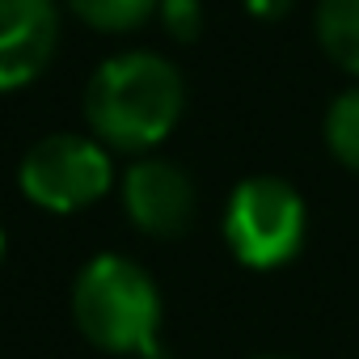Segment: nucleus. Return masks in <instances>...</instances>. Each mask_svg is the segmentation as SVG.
Segmentation results:
<instances>
[{
	"label": "nucleus",
	"instance_id": "4",
	"mask_svg": "<svg viewBox=\"0 0 359 359\" xmlns=\"http://www.w3.org/2000/svg\"><path fill=\"white\" fill-rule=\"evenodd\" d=\"M110 177H114L110 152L85 135L39 140L18 169L26 199L47 212H81V208L97 203L110 191Z\"/></svg>",
	"mask_w": 359,
	"mask_h": 359
},
{
	"label": "nucleus",
	"instance_id": "10",
	"mask_svg": "<svg viewBox=\"0 0 359 359\" xmlns=\"http://www.w3.org/2000/svg\"><path fill=\"white\" fill-rule=\"evenodd\" d=\"M161 22H165V30L177 39V43H191V39H199V30H203V5L199 0H161Z\"/></svg>",
	"mask_w": 359,
	"mask_h": 359
},
{
	"label": "nucleus",
	"instance_id": "6",
	"mask_svg": "<svg viewBox=\"0 0 359 359\" xmlns=\"http://www.w3.org/2000/svg\"><path fill=\"white\" fill-rule=\"evenodd\" d=\"M51 0H0V93L30 85L55 51Z\"/></svg>",
	"mask_w": 359,
	"mask_h": 359
},
{
	"label": "nucleus",
	"instance_id": "8",
	"mask_svg": "<svg viewBox=\"0 0 359 359\" xmlns=\"http://www.w3.org/2000/svg\"><path fill=\"white\" fill-rule=\"evenodd\" d=\"M68 5L76 18H85L97 30H131L152 9H161V0H68Z\"/></svg>",
	"mask_w": 359,
	"mask_h": 359
},
{
	"label": "nucleus",
	"instance_id": "5",
	"mask_svg": "<svg viewBox=\"0 0 359 359\" xmlns=\"http://www.w3.org/2000/svg\"><path fill=\"white\" fill-rule=\"evenodd\" d=\"M123 203L135 229L152 237H177L195 216L191 177L169 161H135L123 177Z\"/></svg>",
	"mask_w": 359,
	"mask_h": 359
},
{
	"label": "nucleus",
	"instance_id": "1",
	"mask_svg": "<svg viewBox=\"0 0 359 359\" xmlns=\"http://www.w3.org/2000/svg\"><path fill=\"white\" fill-rule=\"evenodd\" d=\"M182 97V76L169 60L131 51L93 72L85 89V118L106 148L144 152L173 131Z\"/></svg>",
	"mask_w": 359,
	"mask_h": 359
},
{
	"label": "nucleus",
	"instance_id": "13",
	"mask_svg": "<svg viewBox=\"0 0 359 359\" xmlns=\"http://www.w3.org/2000/svg\"><path fill=\"white\" fill-rule=\"evenodd\" d=\"M266 359H275V355H266Z\"/></svg>",
	"mask_w": 359,
	"mask_h": 359
},
{
	"label": "nucleus",
	"instance_id": "3",
	"mask_svg": "<svg viewBox=\"0 0 359 359\" xmlns=\"http://www.w3.org/2000/svg\"><path fill=\"white\" fill-rule=\"evenodd\" d=\"M224 237L237 262L254 271L283 266L304 241V203L279 177H250L229 199Z\"/></svg>",
	"mask_w": 359,
	"mask_h": 359
},
{
	"label": "nucleus",
	"instance_id": "11",
	"mask_svg": "<svg viewBox=\"0 0 359 359\" xmlns=\"http://www.w3.org/2000/svg\"><path fill=\"white\" fill-rule=\"evenodd\" d=\"M241 5H245L254 18H262V22H275V18H283V13L292 9V0H241Z\"/></svg>",
	"mask_w": 359,
	"mask_h": 359
},
{
	"label": "nucleus",
	"instance_id": "12",
	"mask_svg": "<svg viewBox=\"0 0 359 359\" xmlns=\"http://www.w3.org/2000/svg\"><path fill=\"white\" fill-rule=\"evenodd\" d=\"M0 258H5V233H0Z\"/></svg>",
	"mask_w": 359,
	"mask_h": 359
},
{
	"label": "nucleus",
	"instance_id": "9",
	"mask_svg": "<svg viewBox=\"0 0 359 359\" xmlns=\"http://www.w3.org/2000/svg\"><path fill=\"white\" fill-rule=\"evenodd\" d=\"M325 140L334 148V156L351 169H359V89L342 93L334 106H330V118H325Z\"/></svg>",
	"mask_w": 359,
	"mask_h": 359
},
{
	"label": "nucleus",
	"instance_id": "2",
	"mask_svg": "<svg viewBox=\"0 0 359 359\" xmlns=\"http://www.w3.org/2000/svg\"><path fill=\"white\" fill-rule=\"evenodd\" d=\"M72 317L81 334L110 355L169 359L156 342V325H161L156 283L148 279L144 266L118 254H102L81 271L72 292Z\"/></svg>",
	"mask_w": 359,
	"mask_h": 359
},
{
	"label": "nucleus",
	"instance_id": "7",
	"mask_svg": "<svg viewBox=\"0 0 359 359\" xmlns=\"http://www.w3.org/2000/svg\"><path fill=\"white\" fill-rule=\"evenodd\" d=\"M317 39L338 68L359 76V0H321Z\"/></svg>",
	"mask_w": 359,
	"mask_h": 359
}]
</instances>
